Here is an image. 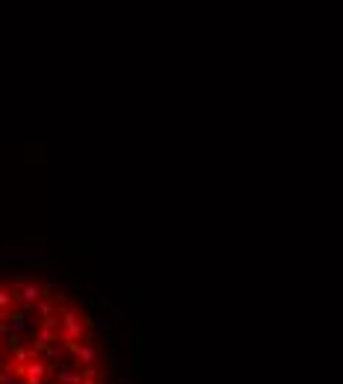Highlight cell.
Returning a JSON list of instances; mask_svg holds the SVG:
<instances>
[{
  "label": "cell",
  "instance_id": "cell-1",
  "mask_svg": "<svg viewBox=\"0 0 343 384\" xmlns=\"http://www.w3.org/2000/svg\"><path fill=\"white\" fill-rule=\"evenodd\" d=\"M0 384H110L95 325L48 281L0 284Z\"/></svg>",
  "mask_w": 343,
  "mask_h": 384
}]
</instances>
